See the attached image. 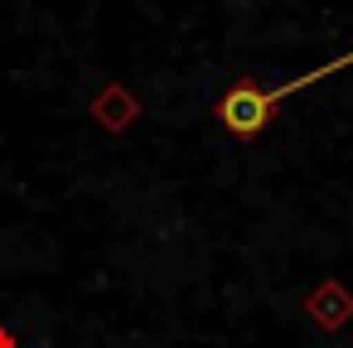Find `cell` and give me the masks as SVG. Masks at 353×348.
I'll use <instances>...</instances> for the list:
<instances>
[{"label": "cell", "mask_w": 353, "mask_h": 348, "mask_svg": "<svg viewBox=\"0 0 353 348\" xmlns=\"http://www.w3.org/2000/svg\"><path fill=\"white\" fill-rule=\"evenodd\" d=\"M339 68H353V49L339 54V59H329V63H319V68H310V73H300V78H290V83H276V88L237 83V88L223 92V102H218V121H223L232 136L252 141V136H261V126L271 121V112H276L281 102H290V97L305 92V88H314L319 78H334Z\"/></svg>", "instance_id": "cell-1"}]
</instances>
